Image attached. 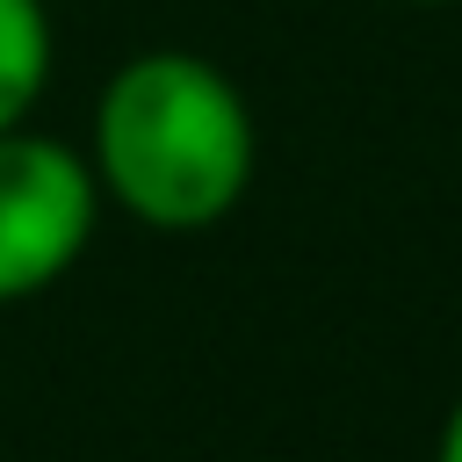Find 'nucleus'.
Instances as JSON below:
<instances>
[{"label": "nucleus", "mask_w": 462, "mask_h": 462, "mask_svg": "<svg viewBox=\"0 0 462 462\" xmlns=\"http://www.w3.org/2000/svg\"><path fill=\"white\" fill-rule=\"evenodd\" d=\"M433 462H462V404L448 411V433H440V455Z\"/></svg>", "instance_id": "4"}, {"label": "nucleus", "mask_w": 462, "mask_h": 462, "mask_svg": "<svg viewBox=\"0 0 462 462\" xmlns=\"http://www.w3.org/2000/svg\"><path fill=\"white\" fill-rule=\"evenodd\" d=\"M94 180L159 231L217 224L253 180V116L195 51L130 58L94 108Z\"/></svg>", "instance_id": "1"}, {"label": "nucleus", "mask_w": 462, "mask_h": 462, "mask_svg": "<svg viewBox=\"0 0 462 462\" xmlns=\"http://www.w3.org/2000/svg\"><path fill=\"white\" fill-rule=\"evenodd\" d=\"M101 180L87 159L36 130H0V303L51 289L94 238Z\"/></svg>", "instance_id": "2"}, {"label": "nucleus", "mask_w": 462, "mask_h": 462, "mask_svg": "<svg viewBox=\"0 0 462 462\" xmlns=\"http://www.w3.org/2000/svg\"><path fill=\"white\" fill-rule=\"evenodd\" d=\"M51 79V14L43 0H0V130H22Z\"/></svg>", "instance_id": "3"}]
</instances>
